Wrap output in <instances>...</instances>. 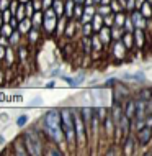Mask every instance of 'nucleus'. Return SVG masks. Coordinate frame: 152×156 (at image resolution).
I'll return each mask as SVG.
<instances>
[{"label": "nucleus", "instance_id": "nucleus-8", "mask_svg": "<svg viewBox=\"0 0 152 156\" xmlns=\"http://www.w3.org/2000/svg\"><path fill=\"white\" fill-rule=\"evenodd\" d=\"M25 122H26V117H25V115H23V117H20V119H18V120H16V123H18L20 126H22V125H25Z\"/></svg>", "mask_w": 152, "mask_h": 156}, {"label": "nucleus", "instance_id": "nucleus-5", "mask_svg": "<svg viewBox=\"0 0 152 156\" xmlns=\"http://www.w3.org/2000/svg\"><path fill=\"white\" fill-rule=\"evenodd\" d=\"M136 108H137V117L141 119V117L144 115V104H142V102H137V104H136Z\"/></svg>", "mask_w": 152, "mask_h": 156}, {"label": "nucleus", "instance_id": "nucleus-2", "mask_svg": "<svg viewBox=\"0 0 152 156\" xmlns=\"http://www.w3.org/2000/svg\"><path fill=\"white\" fill-rule=\"evenodd\" d=\"M62 123H64V130L67 135V140L72 141L74 140V130H72V115L69 113V110L62 112Z\"/></svg>", "mask_w": 152, "mask_h": 156}, {"label": "nucleus", "instance_id": "nucleus-9", "mask_svg": "<svg viewBox=\"0 0 152 156\" xmlns=\"http://www.w3.org/2000/svg\"><path fill=\"white\" fill-rule=\"evenodd\" d=\"M146 113H150V115H152V102L146 105Z\"/></svg>", "mask_w": 152, "mask_h": 156}, {"label": "nucleus", "instance_id": "nucleus-10", "mask_svg": "<svg viewBox=\"0 0 152 156\" xmlns=\"http://www.w3.org/2000/svg\"><path fill=\"white\" fill-rule=\"evenodd\" d=\"M0 5H2V8H5L8 5V2H7V0H2V2H0Z\"/></svg>", "mask_w": 152, "mask_h": 156}, {"label": "nucleus", "instance_id": "nucleus-1", "mask_svg": "<svg viewBox=\"0 0 152 156\" xmlns=\"http://www.w3.org/2000/svg\"><path fill=\"white\" fill-rule=\"evenodd\" d=\"M59 123H61V115H59L57 112H48L44 117V125H46V130L52 135L54 140L61 141L62 140V133H61V126H59Z\"/></svg>", "mask_w": 152, "mask_h": 156}, {"label": "nucleus", "instance_id": "nucleus-3", "mask_svg": "<svg viewBox=\"0 0 152 156\" xmlns=\"http://www.w3.org/2000/svg\"><path fill=\"white\" fill-rule=\"evenodd\" d=\"M26 146H28V150L31 154H39L41 153V145L38 143L36 136H33V135H26Z\"/></svg>", "mask_w": 152, "mask_h": 156}, {"label": "nucleus", "instance_id": "nucleus-4", "mask_svg": "<svg viewBox=\"0 0 152 156\" xmlns=\"http://www.w3.org/2000/svg\"><path fill=\"white\" fill-rule=\"evenodd\" d=\"M150 135H152L150 128L147 126V128H144L141 133H139V141H141V143H147V141H149V138H150Z\"/></svg>", "mask_w": 152, "mask_h": 156}, {"label": "nucleus", "instance_id": "nucleus-6", "mask_svg": "<svg viewBox=\"0 0 152 156\" xmlns=\"http://www.w3.org/2000/svg\"><path fill=\"white\" fill-rule=\"evenodd\" d=\"M77 128H79V140L82 141L83 140V126H82V122L77 120Z\"/></svg>", "mask_w": 152, "mask_h": 156}, {"label": "nucleus", "instance_id": "nucleus-7", "mask_svg": "<svg viewBox=\"0 0 152 156\" xmlns=\"http://www.w3.org/2000/svg\"><path fill=\"white\" fill-rule=\"evenodd\" d=\"M133 112H134V104L129 102L128 104V110H126V117H128V119H129V117H133Z\"/></svg>", "mask_w": 152, "mask_h": 156}]
</instances>
